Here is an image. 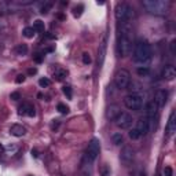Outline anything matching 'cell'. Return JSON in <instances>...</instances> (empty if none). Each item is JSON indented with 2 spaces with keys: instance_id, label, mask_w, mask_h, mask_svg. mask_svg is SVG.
I'll list each match as a JSON object with an SVG mask.
<instances>
[{
  "instance_id": "obj_12",
  "label": "cell",
  "mask_w": 176,
  "mask_h": 176,
  "mask_svg": "<svg viewBox=\"0 0 176 176\" xmlns=\"http://www.w3.org/2000/svg\"><path fill=\"white\" fill-rule=\"evenodd\" d=\"M166 101H168V91L166 90H158L154 95V101H153L155 105H157V108L158 109L164 108Z\"/></svg>"
},
{
  "instance_id": "obj_39",
  "label": "cell",
  "mask_w": 176,
  "mask_h": 176,
  "mask_svg": "<svg viewBox=\"0 0 176 176\" xmlns=\"http://www.w3.org/2000/svg\"><path fill=\"white\" fill-rule=\"evenodd\" d=\"M32 155H33V157H39V153H37L36 149H35V150H32Z\"/></svg>"
},
{
  "instance_id": "obj_13",
  "label": "cell",
  "mask_w": 176,
  "mask_h": 176,
  "mask_svg": "<svg viewBox=\"0 0 176 176\" xmlns=\"http://www.w3.org/2000/svg\"><path fill=\"white\" fill-rule=\"evenodd\" d=\"M18 113L21 116H28V117H35V116H36L35 106L30 105V103H28V102H25V103H22L21 106H19Z\"/></svg>"
},
{
  "instance_id": "obj_19",
  "label": "cell",
  "mask_w": 176,
  "mask_h": 176,
  "mask_svg": "<svg viewBox=\"0 0 176 176\" xmlns=\"http://www.w3.org/2000/svg\"><path fill=\"white\" fill-rule=\"evenodd\" d=\"M122 140H124V138H122L121 132H114L111 135V142H113L116 146H120V144L122 143Z\"/></svg>"
},
{
  "instance_id": "obj_27",
  "label": "cell",
  "mask_w": 176,
  "mask_h": 176,
  "mask_svg": "<svg viewBox=\"0 0 176 176\" xmlns=\"http://www.w3.org/2000/svg\"><path fill=\"white\" fill-rule=\"evenodd\" d=\"M57 109H58V111H59L61 114H68L69 113V106H66L65 103H58Z\"/></svg>"
},
{
  "instance_id": "obj_34",
  "label": "cell",
  "mask_w": 176,
  "mask_h": 176,
  "mask_svg": "<svg viewBox=\"0 0 176 176\" xmlns=\"http://www.w3.org/2000/svg\"><path fill=\"white\" fill-rule=\"evenodd\" d=\"M24 81H25V76H24V74H18V76H17L15 83H17V84H22Z\"/></svg>"
},
{
  "instance_id": "obj_29",
  "label": "cell",
  "mask_w": 176,
  "mask_h": 176,
  "mask_svg": "<svg viewBox=\"0 0 176 176\" xmlns=\"http://www.w3.org/2000/svg\"><path fill=\"white\" fill-rule=\"evenodd\" d=\"M130 138L131 139H133V140H136V139H139V138H142V136H140V133L138 132L135 128H132V130L130 131Z\"/></svg>"
},
{
  "instance_id": "obj_21",
  "label": "cell",
  "mask_w": 176,
  "mask_h": 176,
  "mask_svg": "<svg viewBox=\"0 0 176 176\" xmlns=\"http://www.w3.org/2000/svg\"><path fill=\"white\" fill-rule=\"evenodd\" d=\"M15 52L18 55H26L28 54V46L26 44H18L15 48Z\"/></svg>"
},
{
  "instance_id": "obj_28",
  "label": "cell",
  "mask_w": 176,
  "mask_h": 176,
  "mask_svg": "<svg viewBox=\"0 0 176 176\" xmlns=\"http://www.w3.org/2000/svg\"><path fill=\"white\" fill-rule=\"evenodd\" d=\"M51 81L50 79H47V77H43V79H40L39 80V85L41 87V88H46V87H50Z\"/></svg>"
},
{
  "instance_id": "obj_25",
  "label": "cell",
  "mask_w": 176,
  "mask_h": 176,
  "mask_svg": "<svg viewBox=\"0 0 176 176\" xmlns=\"http://www.w3.org/2000/svg\"><path fill=\"white\" fill-rule=\"evenodd\" d=\"M83 10H84V6L83 4H79L77 7L73 8V15H74L76 18H79V17H81V14H83Z\"/></svg>"
},
{
  "instance_id": "obj_4",
  "label": "cell",
  "mask_w": 176,
  "mask_h": 176,
  "mask_svg": "<svg viewBox=\"0 0 176 176\" xmlns=\"http://www.w3.org/2000/svg\"><path fill=\"white\" fill-rule=\"evenodd\" d=\"M135 17V11L128 3H119L116 7V18L122 24H130Z\"/></svg>"
},
{
  "instance_id": "obj_17",
  "label": "cell",
  "mask_w": 176,
  "mask_h": 176,
  "mask_svg": "<svg viewBox=\"0 0 176 176\" xmlns=\"http://www.w3.org/2000/svg\"><path fill=\"white\" fill-rule=\"evenodd\" d=\"M105 54H106V41H102L101 47H99V57H98V63H99V68L103 65L105 61Z\"/></svg>"
},
{
  "instance_id": "obj_9",
  "label": "cell",
  "mask_w": 176,
  "mask_h": 176,
  "mask_svg": "<svg viewBox=\"0 0 176 176\" xmlns=\"http://www.w3.org/2000/svg\"><path fill=\"white\" fill-rule=\"evenodd\" d=\"M157 113H158V108L154 102L151 101L146 105L144 108V119L149 121V125H150V130L154 128V121L157 119Z\"/></svg>"
},
{
  "instance_id": "obj_7",
  "label": "cell",
  "mask_w": 176,
  "mask_h": 176,
  "mask_svg": "<svg viewBox=\"0 0 176 176\" xmlns=\"http://www.w3.org/2000/svg\"><path fill=\"white\" fill-rule=\"evenodd\" d=\"M114 84L119 90H127L131 84V74L128 70L125 69H121L116 73L114 76Z\"/></svg>"
},
{
  "instance_id": "obj_23",
  "label": "cell",
  "mask_w": 176,
  "mask_h": 176,
  "mask_svg": "<svg viewBox=\"0 0 176 176\" xmlns=\"http://www.w3.org/2000/svg\"><path fill=\"white\" fill-rule=\"evenodd\" d=\"M24 36L26 37V39H33V36L36 35V32H35V29L33 28H30V26H28V28H25L24 29Z\"/></svg>"
},
{
  "instance_id": "obj_16",
  "label": "cell",
  "mask_w": 176,
  "mask_h": 176,
  "mask_svg": "<svg viewBox=\"0 0 176 176\" xmlns=\"http://www.w3.org/2000/svg\"><path fill=\"white\" fill-rule=\"evenodd\" d=\"M10 132H11V135H14V136H24L26 133V128L25 127H22V125H19V124H15V125H13L10 128Z\"/></svg>"
},
{
  "instance_id": "obj_40",
  "label": "cell",
  "mask_w": 176,
  "mask_h": 176,
  "mask_svg": "<svg viewBox=\"0 0 176 176\" xmlns=\"http://www.w3.org/2000/svg\"><path fill=\"white\" fill-rule=\"evenodd\" d=\"M58 18H59V19H65V17H63L62 14H58Z\"/></svg>"
},
{
  "instance_id": "obj_24",
  "label": "cell",
  "mask_w": 176,
  "mask_h": 176,
  "mask_svg": "<svg viewBox=\"0 0 176 176\" xmlns=\"http://www.w3.org/2000/svg\"><path fill=\"white\" fill-rule=\"evenodd\" d=\"M136 73L140 77H144V76H147L149 73H150V69H149V66H139V68L136 69Z\"/></svg>"
},
{
  "instance_id": "obj_6",
  "label": "cell",
  "mask_w": 176,
  "mask_h": 176,
  "mask_svg": "<svg viewBox=\"0 0 176 176\" xmlns=\"http://www.w3.org/2000/svg\"><path fill=\"white\" fill-rule=\"evenodd\" d=\"M99 153H101V142H99V139L94 138L88 143V147L85 150V161L88 162V165L96 160Z\"/></svg>"
},
{
  "instance_id": "obj_26",
  "label": "cell",
  "mask_w": 176,
  "mask_h": 176,
  "mask_svg": "<svg viewBox=\"0 0 176 176\" xmlns=\"http://www.w3.org/2000/svg\"><path fill=\"white\" fill-rule=\"evenodd\" d=\"M62 92L66 95V98L68 99H72L73 98V91H72V87H69V85H65L63 88H62Z\"/></svg>"
},
{
  "instance_id": "obj_2",
  "label": "cell",
  "mask_w": 176,
  "mask_h": 176,
  "mask_svg": "<svg viewBox=\"0 0 176 176\" xmlns=\"http://www.w3.org/2000/svg\"><path fill=\"white\" fill-rule=\"evenodd\" d=\"M132 50V35L128 24H122L121 33L117 39V54L119 57H127Z\"/></svg>"
},
{
  "instance_id": "obj_22",
  "label": "cell",
  "mask_w": 176,
  "mask_h": 176,
  "mask_svg": "<svg viewBox=\"0 0 176 176\" xmlns=\"http://www.w3.org/2000/svg\"><path fill=\"white\" fill-rule=\"evenodd\" d=\"M66 74H68V72H66V70H63V69H58L57 72L54 73V77L58 80V81H62V80L66 77Z\"/></svg>"
},
{
  "instance_id": "obj_8",
  "label": "cell",
  "mask_w": 176,
  "mask_h": 176,
  "mask_svg": "<svg viewBox=\"0 0 176 176\" xmlns=\"http://www.w3.org/2000/svg\"><path fill=\"white\" fill-rule=\"evenodd\" d=\"M114 122H116V125L119 127V128H121V130H128V128H131V125H132L133 119L130 113L120 111L119 114L116 116Z\"/></svg>"
},
{
  "instance_id": "obj_30",
  "label": "cell",
  "mask_w": 176,
  "mask_h": 176,
  "mask_svg": "<svg viewBox=\"0 0 176 176\" xmlns=\"http://www.w3.org/2000/svg\"><path fill=\"white\" fill-rule=\"evenodd\" d=\"M51 7H52V3H46L43 7L40 8V13H41V14H47V13H48V10H50Z\"/></svg>"
},
{
  "instance_id": "obj_38",
  "label": "cell",
  "mask_w": 176,
  "mask_h": 176,
  "mask_svg": "<svg viewBox=\"0 0 176 176\" xmlns=\"http://www.w3.org/2000/svg\"><path fill=\"white\" fill-rule=\"evenodd\" d=\"M28 73H29V74H36V73H37V69H36V68H30V69L28 70Z\"/></svg>"
},
{
  "instance_id": "obj_36",
  "label": "cell",
  "mask_w": 176,
  "mask_h": 176,
  "mask_svg": "<svg viewBox=\"0 0 176 176\" xmlns=\"http://www.w3.org/2000/svg\"><path fill=\"white\" fill-rule=\"evenodd\" d=\"M175 44H176V40H172V41H171V54H172V55H175V54H176Z\"/></svg>"
},
{
  "instance_id": "obj_11",
  "label": "cell",
  "mask_w": 176,
  "mask_h": 176,
  "mask_svg": "<svg viewBox=\"0 0 176 176\" xmlns=\"http://www.w3.org/2000/svg\"><path fill=\"white\" fill-rule=\"evenodd\" d=\"M135 130L138 131V132L140 133V136H146L149 133V131H150V125H149V121L144 117H140L139 120L136 121V124H135V127H133Z\"/></svg>"
},
{
  "instance_id": "obj_14",
  "label": "cell",
  "mask_w": 176,
  "mask_h": 176,
  "mask_svg": "<svg viewBox=\"0 0 176 176\" xmlns=\"http://www.w3.org/2000/svg\"><path fill=\"white\" fill-rule=\"evenodd\" d=\"M175 132H176V113L175 110H172L171 114H169L168 124H166V133H168V136H172Z\"/></svg>"
},
{
  "instance_id": "obj_20",
  "label": "cell",
  "mask_w": 176,
  "mask_h": 176,
  "mask_svg": "<svg viewBox=\"0 0 176 176\" xmlns=\"http://www.w3.org/2000/svg\"><path fill=\"white\" fill-rule=\"evenodd\" d=\"M119 113H120V110L117 106H110V108H109V111H108V117L111 120H114L116 116L119 114Z\"/></svg>"
},
{
  "instance_id": "obj_41",
  "label": "cell",
  "mask_w": 176,
  "mask_h": 176,
  "mask_svg": "<svg viewBox=\"0 0 176 176\" xmlns=\"http://www.w3.org/2000/svg\"><path fill=\"white\" fill-rule=\"evenodd\" d=\"M0 149H1V146H0Z\"/></svg>"
},
{
  "instance_id": "obj_18",
  "label": "cell",
  "mask_w": 176,
  "mask_h": 176,
  "mask_svg": "<svg viewBox=\"0 0 176 176\" xmlns=\"http://www.w3.org/2000/svg\"><path fill=\"white\" fill-rule=\"evenodd\" d=\"M33 29H35V32L37 33H43L44 29H46V25H44V22L41 21V19H36V21L33 22Z\"/></svg>"
},
{
  "instance_id": "obj_1",
  "label": "cell",
  "mask_w": 176,
  "mask_h": 176,
  "mask_svg": "<svg viewBox=\"0 0 176 176\" xmlns=\"http://www.w3.org/2000/svg\"><path fill=\"white\" fill-rule=\"evenodd\" d=\"M151 59V46L146 39H138L133 44V61L139 65H147Z\"/></svg>"
},
{
  "instance_id": "obj_5",
  "label": "cell",
  "mask_w": 176,
  "mask_h": 176,
  "mask_svg": "<svg viewBox=\"0 0 176 176\" xmlns=\"http://www.w3.org/2000/svg\"><path fill=\"white\" fill-rule=\"evenodd\" d=\"M124 105L127 109L132 111H140L143 108V95L138 92H132L124 98Z\"/></svg>"
},
{
  "instance_id": "obj_33",
  "label": "cell",
  "mask_w": 176,
  "mask_h": 176,
  "mask_svg": "<svg viewBox=\"0 0 176 176\" xmlns=\"http://www.w3.org/2000/svg\"><path fill=\"white\" fill-rule=\"evenodd\" d=\"M10 99H13V101H19V99H21V94L17 92V91H15V92H11Z\"/></svg>"
},
{
  "instance_id": "obj_31",
  "label": "cell",
  "mask_w": 176,
  "mask_h": 176,
  "mask_svg": "<svg viewBox=\"0 0 176 176\" xmlns=\"http://www.w3.org/2000/svg\"><path fill=\"white\" fill-rule=\"evenodd\" d=\"M83 63L84 65H90L91 63V57L88 52H84L83 54Z\"/></svg>"
},
{
  "instance_id": "obj_35",
  "label": "cell",
  "mask_w": 176,
  "mask_h": 176,
  "mask_svg": "<svg viewBox=\"0 0 176 176\" xmlns=\"http://www.w3.org/2000/svg\"><path fill=\"white\" fill-rule=\"evenodd\" d=\"M102 176H110V169H109L106 165L102 168Z\"/></svg>"
},
{
  "instance_id": "obj_10",
  "label": "cell",
  "mask_w": 176,
  "mask_h": 176,
  "mask_svg": "<svg viewBox=\"0 0 176 176\" xmlns=\"http://www.w3.org/2000/svg\"><path fill=\"white\" fill-rule=\"evenodd\" d=\"M133 157H135V151L132 147L130 146H124L120 153V161L124 164V165H130L131 162L133 161Z\"/></svg>"
},
{
  "instance_id": "obj_37",
  "label": "cell",
  "mask_w": 176,
  "mask_h": 176,
  "mask_svg": "<svg viewBox=\"0 0 176 176\" xmlns=\"http://www.w3.org/2000/svg\"><path fill=\"white\" fill-rule=\"evenodd\" d=\"M35 61H36L37 63H41V62H43V57H41V55H40V54L35 55Z\"/></svg>"
},
{
  "instance_id": "obj_15",
  "label": "cell",
  "mask_w": 176,
  "mask_h": 176,
  "mask_svg": "<svg viewBox=\"0 0 176 176\" xmlns=\"http://www.w3.org/2000/svg\"><path fill=\"white\" fill-rule=\"evenodd\" d=\"M162 77L165 80H168V81H172V80H175L176 77V69L173 65H168L164 68V72H162Z\"/></svg>"
},
{
  "instance_id": "obj_3",
  "label": "cell",
  "mask_w": 176,
  "mask_h": 176,
  "mask_svg": "<svg viewBox=\"0 0 176 176\" xmlns=\"http://www.w3.org/2000/svg\"><path fill=\"white\" fill-rule=\"evenodd\" d=\"M143 7L154 15H165L168 13L171 3L168 0H144Z\"/></svg>"
},
{
  "instance_id": "obj_32",
  "label": "cell",
  "mask_w": 176,
  "mask_h": 176,
  "mask_svg": "<svg viewBox=\"0 0 176 176\" xmlns=\"http://www.w3.org/2000/svg\"><path fill=\"white\" fill-rule=\"evenodd\" d=\"M162 173H164V176H173V169L171 166H165Z\"/></svg>"
}]
</instances>
